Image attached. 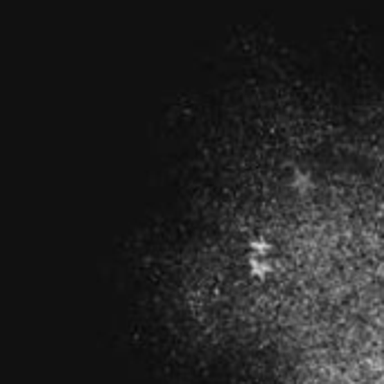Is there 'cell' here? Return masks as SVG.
<instances>
[{"mask_svg":"<svg viewBox=\"0 0 384 384\" xmlns=\"http://www.w3.org/2000/svg\"><path fill=\"white\" fill-rule=\"evenodd\" d=\"M249 272H252V276H258V279H263L265 274H270V272H272V265L265 261V258L252 256V258H249Z\"/></svg>","mask_w":384,"mask_h":384,"instance_id":"cell-1","label":"cell"},{"mask_svg":"<svg viewBox=\"0 0 384 384\" xmlns=\"http://www.w3.org/2000/svg\"><path fill=\"white\" fill-rule=\"evenodd\" d=\"M249 249H252V256H258V258H265L267 254H270V243L267 241H261V238H256V241L249 243Z\"/></svg>","mask_w":384,"mask_h":384,"instance_id":"cell-2","label":"cell"}]
</instances>
